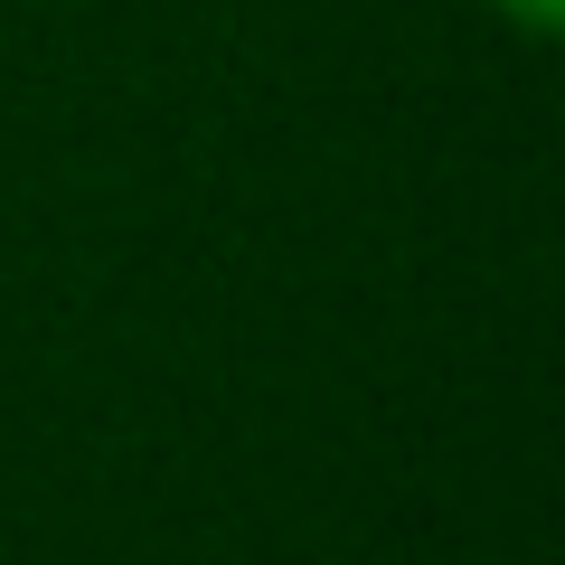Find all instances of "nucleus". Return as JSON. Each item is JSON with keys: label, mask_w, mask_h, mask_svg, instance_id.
<instances>
[{"label": "nucleus", "mask_w": 565, "mask_h": 565, "mask_svg": "<svg viewBox=\"0 0 565 565\" xmlns=\"http://www.w3.org/2000/svg\"><path fill=\"white\" fill-rule=\"evenodd\" d=\"M500 29H519V39H556L565 29V0H481Z\"/></svg>", "instance_id": "obj_1"}]
</instances>
